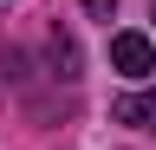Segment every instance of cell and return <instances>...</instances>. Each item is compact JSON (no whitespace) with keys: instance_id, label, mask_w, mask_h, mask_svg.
<instances>
[{"instance_id":"obj_3","label":"cell","mask_w":156,"mask_h":150,"mask_svg":"<svg viewBox=\"0 0 156 150\" xmlns=\"http://www.w3.org/2000/svg\"><path fill=\"white\" fill-rule=\"evenodd\" d=\"M111 7H117V0H85V13H98V20H104Z\"/></svg>"},{"instance_id":"obj_2","label":"cell","mask_w":156,"mask_h":150,"mask_svg":"<svg viewBox=\"0 0 156 150\" xmlns=\"http://www.w3.org/2000/svg\"><path fill=\"white\" fill-rule=\"evenodd\" d=\"M111 118H117V124H136V130H156V85H150V91H130V98H117Z\"/></svg>"},{"instance_id":"obj_1","label":"cell","mask_w":156,"mask_h":150,"mask_svg":"<svg viewBox=\"0 0 156 150\" xmlns=\"http://www.w3.org/2000/svg\"><path fill=\"white\" fill-rule=\"evenodd\" d=\"M111 65L124 72V79H150L156 72V46L143 39V33H117L111 39Z\"/></svg>"}]
</instances>
